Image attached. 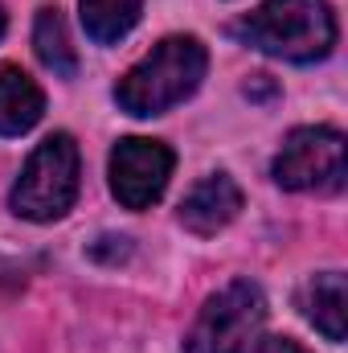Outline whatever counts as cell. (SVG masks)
<instances>
[{
    "mask_svg": "<svg viewBox=\"0 0 348 353\" xmlns=\"http://www.w3.org/2000/svg\"><path fill=\"white\" fill-rule=\"evenodd\" d=\"M234 37L266 58L320 62L336 46V12L328 0H262L234 25Z\"/></svg>",
    "mask_w": 348,
    "mask_h": 353,
    "instance_id": "6da1fadb",
    "label": "cell"
},
{
    "mask_svg": "<svg viewBox=\"0 0 348 353\" xmlns=\"http://www.w3.org/2000/svg\"><path fill=\"white\" fill-rule=\"evenodd\" d=\"M205 70H209L205 46L197 37H188V33H173L160 46H152V54L140 58L115 83V103L127 115H140V119L164 115L201 87Z\"/></svg>",
    "mask_w": 348,
    "mask_h": 353,
    "instance_id": "7a4b0ae2",
    "label": "cell"
},
{
    "mask_svg": "<svg viewBox=\"0 0 348 353\" xmlns=\"http://www.w3.org/2000/svg\"><path fill=\"white\" fill-rule=\"evenodd\" d=\"M78 185H83L78 144H74L70 132H54L29 152L25 169H21L12 193H8V205L25 222H54L74 205Z\"/></svg>",
    "mask_w": 348,
    "mask_h": 353,
    "instance_id": "3957f363",
    "label": "cell"
},
{
    "mask_svg": "<svg viewBox=\"0 0 348 353\" xmlns=\"http://www.w3.org/2000/svg\"><path fill=\"white\" fill-rule=\"evenodd\" d=\"M262 321H266L262 288L250 279H234L205 300L184 337V353H250L262 333Z\"/></svg>",
    "mask_w": 348,
    "mask_h": 353,
    "instance_id": "277c9868",
    "label": "cell"
},
{
    "mask_svg": "<svg viewBox=\"0 0 348 353\" xmlns=\"http://www.w3.org/2000/svg\"><path fill=\"white\" fill-rule=\"evenodd\" d=\"M270 176L279 189H291V193H336L345 189L348 176V144L345 136L328 123H316V128H295L274 165Z\"/></svg>",
    "mask_w": 348,
    "mask_h": 353,
    "instance_id": "5b68a950",
    "label": "cell"
},
{
    "mask_svg": "<svg viewBox=\"0 0 348 353\" xmlns=\"http://www.w3.org/2000/svg\"><path fill=\"white\" fill-rule=\"evenodd\" d=\"M173 148L164 140H148V136H127L111 148V193L119 205L127 210H148L164 197L168 176H173Z\"/></svg>",
    "mask_w": 348,
    "mask_h": 353,
    "instance_id": "8992f818",
    "label": "cell"
},
{
    "mask_svg": "<svg viewBox=\"0 0 348 353\" xmlns=\"http://www.w3.org/2000/svg\"><path fill=\"white\" fill-rule=\"evenodd\" d=\"M242 214V189L230 173H209L180 201V226L193 234H217Z\"/></svg>",
    "mask_w": 348,
    "mask_h": 353,
    "instance_id": "52a82bcc",
    "label": "cell"
},
{
    "mask_svg": "<svg viewBox=\"0 0 348 353\" xmlns=\"http://www.w3.org/2000/svg\"><path fill=\"white\" fill-rule=\"evenodd\" d=\"M299 312L316 325L328 341L348 337V288L340 271H320L299 288Z\"/></svg>",
    "mask_w": 348,
    "mask_h": 353,
    "instance_id": "ba28073f",
    "label": "cell"
},
{
    "mask_svg": "<svg viewBox=\"0 0 348 353\" xmlns=\"http://www.w3.org/2000/svg\"><path fill=\"white\" fill-rule=\"evenodd\" d=\"M45 115L41 87L21 66H0V136H25Z\"/></svg>",
    "mask_w": 348,
    "mask_h": 353,
    "instance_id": "9c48e42d",
    "label": "cell"
},
{
    "mask_svg": "<svg viewBox=\"0 0 348 353\" xmlns=\"http://www.w3.org/2000/svg\"><path fill=\"white\" fill-rule=\"evenodd\" d=\"M33 50L41 58L45 70H54L58 79H74L78 74V54L70 46V29H66V17L62 8H41L37 21H33Z\"/></svg>",
    "mask_w": 348,
    "mask_h": 353,
    "instance_id": "30bf717a",
    "label": "cell"
},
{
    "mask_svg": "<svg viewBox=\"0 0 348 353\" xmlns=\"http://www.w3.org/2000/svg\"><path fill=\"white\" fill-rule=\"evenodd\" d=\"M83 8V29L90 41L98 46H115L119 37H127L144 12V0H78Z\"/></svg>",
    "mask_w": 348,
    "mask_h": 353,
    "instance_id": "8fae6325",
    "label": "cell"
},
{
    "mask_svg": "<svg viewBox=\"0 0 348 353\" xmlns=\"http://www.w3.org/2000/svg\"><path fill=\"white\" fill-rule=\"evenodd\" d=\"M254 353H307V350L291 337H262V341H254Z\"/></svg>",
    "mask_w": 348,
    "mask_h": 353,
    "instance_id": "7c38bea8",
    "label": "cell"
},
{
    "mask_svg": "<svg viewBox=\"0 0 348 353\" xmlns=\"http://www.w3.org/2000/svg\"><path fill=\"white\" fill-rule=\"evenodd\" d=\"M0 37H4V4H0Z\"/></svg>",
    "mask_w": 348,
    "mask_h": 353,
    "instance_id": "4fadbf2b",
    "label": "cell"
}]
</instances>
